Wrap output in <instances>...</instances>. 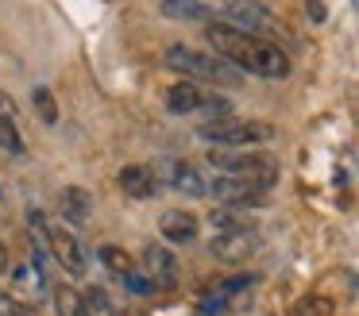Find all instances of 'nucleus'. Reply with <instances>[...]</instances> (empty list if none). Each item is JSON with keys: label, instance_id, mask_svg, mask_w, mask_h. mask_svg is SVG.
<instances>
[{"label": "nucleus", "instance_id": "nucleus-19", "mask_svg": "<svg viewBox=\"0 0 359 316\" xmlns=\"http://www.w3.org/2000/svg\"><path fill=\"white\" fill-rule=\"evenodd\" d=\"M32 100H35V112H39V120L43 123H58V104H55V97H50V89H35L32 92Z\"/></svg>", "mask_w": 359, "mask_h": 316}, {"label": "nucleus", "instance_id": "nucleus-11", "mask_svg": "<svg viewBox=\"0 0 359 316\" xmlns=\"http://www.w3.org/2000/svg\"><path fill=\"white\" fill-rule=\"evenodd\" d=\"M201 97L205 92L197 89L194 81H174L170 89H166V104H170V112H178V116L197 112V108H201Z\"/></svg>", "mask_w": 359, "mask_h": 316}, {"label": "nucleus", "instance_id": "nucleus-10", "mask_svg": "<svg viewBox=\"0 0 359 316\" xmlns=\"http://www.w3.org/2000/svg\"><path fill=\"white\" fill-rule=\"evenodd\" d=\"M259 247V239L251 235V231H236V235H217L212 239V254H217V259H248L251 251H255Z\"/></svg>", "mask_w": 359, "mask_h": 316}, {"label": "nucleus", "instance_id": "nucleus-9", "mask_svg": "<svg viewBox=\"0 0 359 316\" xmlns=\"http://www.w3.org/2000/svg\"><path fill=\"white\" fill-rule=\"evenodd\" d=\"M251 74H259V77H286V74H290V58H286V54H282L274 43H255Z\"/></svg>", "mask_w": 359, "mask_h": 316}, {"label": "nucleus", "instance_id": "nucleus-7", "mask_svg": "<svg viewBox=\"0 0 359 316\" xmlns=\"http://www.w3.org/2000/svg\"><path fill=\"white\" fill-rule=\"evenodd\" d=\"M158 231L170 243H189V239H197V216L186 212V208H166L158 216Z\"/></svg>", "mask_w": 359, "mask_h": 316}, {"label": "nucleus", "instance_id": "nucleus-22", "mask_svg": "<svg viewBox=\"0 0 359 316\" xmlns=\"http://www.w3.org/2000/svg\"><path fill=\"white\" fill-rule=\"evenodd\" d=\"M197 112H209L212 120H224V116L232 112V104H228L224 97H201V108H197Z\"/></svg>", "mask_w": 359, "mask_h": 316}, {"label": "nucleus", "instance_id": "nucleus-25", "mask_svg": "<svg viewBox=\"0 0 359 316\" xmlns=\"http://www.w3.org/2000/svg\"><path fill=\"white\" fill-rule=\"evenodd\" d=\"M309 15H313V20H325V4H320V0H309Z\"/></svg>", "mask_w": 359, "mask_h": 316}, {"label": "nucleus", "instance_id": "nucleus-5", "mask_svg": "<svg viewBox=\"0 0 359 316\" xmlns=\"http://www.w3.org/2000/svg\"><path fill=\"white\" fill-rule=\"evenodd\" d=\"M43 231H47L50 254H55V259L62 262V270H66V274H74V277H81V274H86V254H81L78 239H74L70 231L62 228V224H47Z\"/></svg>", "mask_w": 359, "mask_h": 316}, {"label": "nucleus", "instance_id": "nucleus-13", "mask_svg": "<svg viewBox=\"0 0 359 316\" xmlns=\"http://www.w3.org/2000/svg\"><path fill=\"white\" fill-rule=\"evenodd\" d=\"M163 15L166 20H186V23H201L209 20V8L201 4V0H163Z\"/></svg>", "mask_w": 359, "mask_h": 316}, {"label": "nucleus", "instance_id": "nucleus-8", "mask_svg": "<svg viewBox=\"0 0 359 316\" xmlns=\"http://www.w3.org/2000/svg\"><path fill=\"white\" fill-rule=\"evenodd\" d=\"M120 189H124L128 197H135V200H147V197L158 193V177H155L151 166H124L120 170Z\"/></svg>", "mask_w": 359, "mask_h": 316}, {"label": "nucleus", "instance_id": "nucleus-2", "mask_svg": "<svg viewBox=\"0 0 359 316\" xmlns=\"http://www.w3.org/2000/svg\"><path fill=\"white\" fill-rule=\"evenodd\" d=\"M166 62H170L178 74L194 77V85L197 81H224V85L240 81L228 62L212 58V54H201V50H189V46H170V50H166Z\"/></svg>", "mask_w": 359, "mask_h": 316}, {"label": "nucleus", "instance_id": "nucleus-12", "mask_svg": "<svg viewBox=\"0 0 359 316\" xmlns=\"http://www.w3.org/2000/svg\"><path fill=\"white\" fill-rule=\"evenodd\" d=\"M58 205H62V216H66V220H74V224H81L89 212H93V197H89L81 185H66L62 197H58Z\"/></svg>", "mask_w": 359, "mask_h": 316}, {"label": "nucleus", "instance_id": "nucleus-23", "mask_svg": "<svg viewBox=\"0 0 359 316\" xmlns=\"http://www.w3.org/2000/svg\"><path fill=\"white\" fill-rule=\"evenodd\" d=\"M124 282H128V285H132V289H135V293H147V289H151V282H147V277H140V274H135V270H132V274H128V277H124Z\"/></svg>", "mask_w": 359, "mask_h": 316}, {"label": "nucleus", "instance_id": "nucleus-18", "mask_svg": "<svg viewBox=\"0 0 359 316\" xmlns=\"http://www.w3.org/2000/svg\"><path fill=\"white\" fill-rule=\"evenodd\" d=\"M81 308H86V312H93V316H104V312H112L109 289H104V285H93V289H86V297H81Z\"/></svg>", "mask_w": 359, "mask_h": 316}, {"label": "nucleus", "instance_id": "nucleus-16", "mask_svg": "<svg viewBox=\"0 0 359 316\" xmlns=\"http://www.w3.org/2000/svg\"><path fill=\"white\" fill-rule=\"evenodd\" d=\"M55 308H58V316H86V308H81V293L70 289V285L55 289Z\"/></svg>", "mask_w": 359, "mask_h": 316}, {"label": "nucleus", "instance_id": "nucleus-14", "mask_svg": "<svg viewBox=\"0 0 359 316\" xmlns=\"http://www.w3.org/2000/svg\"><path fill=\"white\" fill-rule=\"evenodd\" d=\"M170 185L178 193H186V197H201L205 193V181L194 166H170Z\"/></svg>", "mask_w": 359, "mask_h": 316}, {"label": "nucleus", "instance_id": "nucleus-26", "mask_svg": "<svg viewBox=\"0 0 359 316\" xmlns=\"http://www.w3.org/2000/svg\"><path fill=\"white\" fill-rule=\"evenodd\" d=\"M8 266V251H4V247H0V270Z\"/></svg>", "mask_w": 359, "mask_h": 316}, {"label": "nucleus", "instance_id": "nucleus-27", "mask_svg": "<svg viewBox=\"0 0 359 316\" xmlns=\"http://www.w3.org/2000/svg\"><path fill=\"white\" fill-rule=\"evenodd\" d=\"M124 316H143V308H128V312Z\"/></svg>", "mask_w": 359, "mask_h": 316}, {"label": "nucleus", "instance_id": "nucleus-24", "mask_svg": "<svg viewBox=\"0 0 359 316\" xmlns=\"http://www.w3.org/2000/svg\"><path fill=\"white\" fill-rule=\"evenodd\" d=\"M16 112V104H12V97L8 92H0V116H12Z\"/></svg>", "mask_w": 359, "mask_h": 316}, {"label": "nucleus", "instance_id": "nucleus-4", "mask_svg": "<svg viewBox=\"0 0 359 316\" xmlns=\"http://www.w3.org/2000/svg\"><path fill=\"white\" fill-rule=\"evenodd\" d=\"M209 193L217 197V205H228V208H243V205H263L266 193L259 189V185H251L248 177H217V181L209 185Z\"/></svg>", "mask_w": 359, "mask_h": 316}, {"label": "nucleus", "instance_id": "nucleus-20", "mask_svg": "<svg viewBox=\"0 0 359 316\" xmlns=\"http://www.w3.org/2000/svg\"><path fill=\"white\" fill-rule=\"evenodd\" d=\"M0 146L12 151V154H24L27 151L24 139H20V131H16V123H12V116H0Z\"/></svg>", "mask_w": 359, "mask_h": 316}, {"label": "nucleus", "instance_id": "nucleus-3", "mask_svg": "<svg viewBox=\"0 0 359 316\" xmlns=\"http://www.w3.org/2000/svg\"><path fill=\"white\" fill-rule=\"evenodd\" d=\"M205 39L217 46L220 58L236 62L240 69H251V58H255V43H259L251 31H240V27H232V23H209V27H205Z\"/></svg>", "mask_w": 359, "mask_h": 316}, {"label": "nucleus", "instance_id": "nucleus-1", "mask_svg": "<svg viewBox=\"0 0 359 316\" xmlns=\"http://www.w3.org/2000/svg\"><path fill=\"white\" fill-rule=\"evenodd\" d=\"M197 135L209 139V143H220V146H248V143H266L274 135V128L266 120H209L197 128Z\"/></svg>", "mask_w": 359, "mask_h": 316}, {"label": "nucleus", "instance_id": "nucleus-6", "mask_svg": "<svg viewBox=\"0 0 359 316\" xmlns=\"http://www.w3.org/2000/svg\"><path fill=\"white\" fill-rule=\"evenodd\" d=\"M143 266H147L151 285H155V289H170L174 277H178V259H174L166 247H155V243H151L147 251H143Z\"/></svg>", "mask_w": 359, "mask_h": 316}, {"label": "nucleus", "instance_id": "nucleus-21", "mask_svg": "<svg viewBox=\"0 0 359 316\" xmlns=\"http://www.w3.org/2000/svg\"><path fill=\"white\" fill-rule=\"evenodd\" d=\"M294 316H332V301L328 297H309L294 308Z\"/></svg>", "mask_w": 359, "mask_h": 316}, {"label": "nucleus", "instance_id": "nucleus-15", "mask_svg": "<svg viewBox=\"0 0 359 316\" xmlns=\"http://www.w3.org/2000/svg\"><path fill=\"white\" fill-rule=\"evenodd\" d=\"M97 259H101L104 270H109V274H116V277H128V274H132V254L120 251V247H112V243H104L101 251H97Z\"/></svg>", "mask_w": 359, "mask_h": 316}, {"label": "nucleus", "instance_id": "nucleus-17", "mask_svg": "<svg viewBox=\"0 0 359 316\" xmlns=\"http://www.w3.org/2000/svg\"><path fill=\"white\" fill-rule=\"evenodd\" d=\"M212 228H217V235H236V231H248V220L240 212L220 208V212H212Z\"/></svg>", "mask_w": 359, "mask_h": 316}]
</instances>
